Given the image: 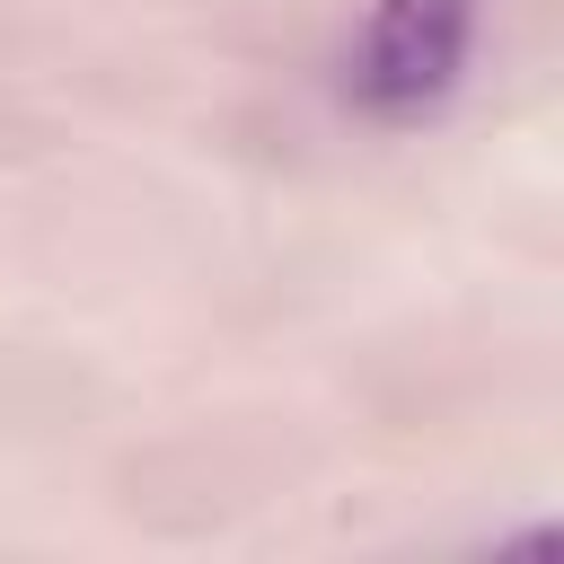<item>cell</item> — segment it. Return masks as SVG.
Listing matches in <instances>:
<instances>
[{"instance_id": "6da1fadb", "label": "cell", "mask_w": 564, "mask_h": 564, "mask_svg": "<svg viewBox=\"0 0 564 564\" xmlns=\"http://www.w3.org/2000/svg\"><path fill=\"white\" fill-rule=\"evenodd\" d=\"M476 18H485V0H370V18L352 35V62H344V97L370 123L441 115L467 79Z\"/></svg>"}]
</instances>
